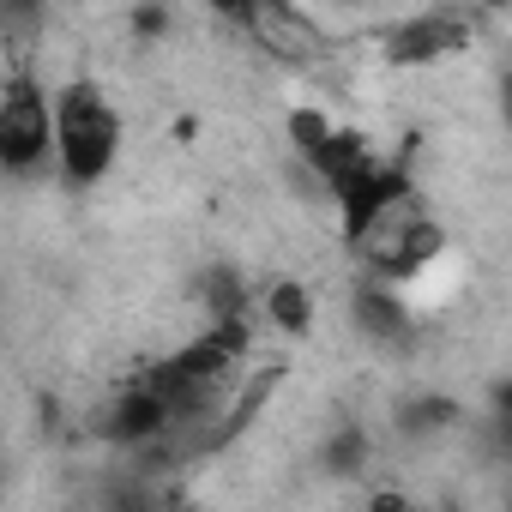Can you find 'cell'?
<instances>
[{
	"instance_id": "7",
	"label": "cell",
	"mask_w": 512,
	"mask_h": 512,
	"mask_svg": "<svg viewBox=\"0 0 512 512\" xmlns=\"http://www.w3.org/2000/svg\"><path fill=\"white\" fill-rule=\"evenodd\" d=\"M350 320H356V332L362 338H374V344H404L410 338V308H404V296H398V284H386V278H356V290H350Z\"/></svg>"
},
{
	"instance_id": "4",
	"label": "cell",
	"mask_w": 512,
	"mask_h": 512,
	"mask_svg": "<svg viewBox=\"0 0 512 512\" xmlns=\"http://www.w3.org/2000/svg\"><path fill=\"white\" fill-rule=\"evenodd\" d=\"M103 440L109 446H151V440H163L169 428H175V404L139 374V380H127V386H115L109 392V404H103Z\"/></svg>"
},
{
	"instance_id": "9",
	"label": "cell",
	"mask_w": 512,
	"mask_h": 512,
	"mask_svg": "<svg viewBox=\"0 0 512 512\" xmlns=\"http://www.w3.org/2000/svg\"><path fill=\"white\" fill-rule=\"evenodd\" d=\"M199 302L211 308V326L247 320V278L235 266H211V272H199Z\"/></svg>"
},
{
	"instance_id": "6",
	"label": "cell",
	"mask_w": 512,
	"mask_h": 512,
	"mask_svg": "<svg viewBox=\"0 0 512 512\" xmlns=\"http://www.w3.org/2000/svg\"><path fill=\"white\" fill-rule=\"evenodd\" d=\"M229 19H235L241 31H253V43L272 49V55H284V61H308V55L326 49L320 25H314L302 7H241V13H229Z\"/></svg>"
},
{
	"instance_id": "12",
	"label": "cell",
	"mask_w": 512,
	"mask_h": 512,
	"mask_svg": "<svg viewBox=\"0 0 512 512\" xmlns=\"http://www.w3.org/2000/svg\"><path fill=\"white\" fill-rule=\"evenodd\" d=\"M488 428H494V446L512 458V374L488 386Z\"/></svg>"
},
{
	"instance_id": "15",
	"label": "cell",
	"mask_w": 512,
	"mask_h": 512,
	"mask_svg": "<svg viewBox=\"0 0 512 512\" xmlns=\"http://www.w3.org/2000/svg\"><path fill=\"white\" fill-rule=\"evenodd\" d=\"M500 115H506V133H512V67L500 73Z\"/></svg>"
},
{
	"instance_id": "10",
	"label": "cell",
	"mask_w": 512,
	"mask_h": 512,
	"mask_svg": "<svg viewBox=\"0 0 512 512\" xmlns=\"http://www.w3.org/2000/svg\"><path fill=\"white\" fill-rule=\"evenodd\" d=\"M398 434L404 440H428V434H440V428H452L458 422V404L452 398H434V392H422V398H410V404H398Z\"/></svg>"
},
{
	"instance_id": "1",
	"label": "cell",
	"mask_w": 512,
	"mask_h": 512,
	"mask_svg": "<svg viewBox=\"0 0 512 512\" xmlns=\"http://www.w3.org/2000/svg\"><path fill=\"white\" fill-rule=\"evenodd\" d=\"M55 139H61V175L55 181L73 193H97L115 175L121 145H127L115 103L91 79H73L55 91Z\"/></svg>"
},
{
	"instance_id": "16",
	"label": "cell",
	"mask_w": 512,
	"mask_h": 512,
	"mask_svg": "<svg viewBox=\"0 0 512 512\" xmlns=\"http://www.w3.org/2000/svg\"><path fill=\"white\" fill-rule=\"evenodd\" d=\"M500 512H512V482H506V506H500Z\"/></svg>"
},
{
	"instance_id": "3",
	"label": "cell",
	"mask_w": 512,
	"mask_h": 512,
	"mask_svg": "<svg viewBox=\"0 0 512 512\" xmlns=\"http://www.w3.org/2000/svg\"><path fill=\"white\" fill-rule=\"evenodd\" d=\"M416 193H410V175H404V163H374V169H362L350 187H338L332 193V205H338V229H344V241L350 247H362L398 205H410Z\"/></svg>"
},
{
	"instance_id": "14",
	"label": "cell",
	"mask_w": 512,
	"mask_h": 512,
	"mask_svg": "<svg viewBox=\"0 0 512 512\" xmlns=\"http://www.w3.org/2000/svg\"><path fill=\"white\" fill-rule=\"evenodd\" d=\"M163 25H169V13H163V7H151V13H133V31H139V37H157Z\"/></svg>"
},
{
	"instance_id": "11",
	"label": "cell",
	"mask_w": 512,
	"mask_h": 512,
	"mask_svg": "<svg viewBox=\"0 0 512 512\" xmlns=\"http://www.w3.org/2000/svg\"><path fill=\"white\" fill-rule=\"evenodd\" d=\"M338 133V121L332 115H320V109H290V145H296V157L302 163H314L320 157V145Z\"/></svg>"
},
{
	"instance_id": "5",
	"label": "cell",
	"mask_w": 512,
	"mask_h": 512,
	"mask_svg": "<svg viewBox=\"0 0 512 512\" xmlns=\"http://www.w3.org/2000/svg\"><path fill=\"white\" fill-rule=\"evenodd\" d=\"M464 43H470V25H464V13H452V7L410 13V19H398V25L386 31V55L404 61V67H416V61H440V55H458Z\"/></svg>"
},
{
	"instance_id": "13",
	"label": "cell",
	"mask_w": 512,
	"mask_h": 512,
	"mask_svg": "<svg viewBox=\"0 0 512 512\" xmlns=\"http://www.w3.org/2000/svg\"><path fill=\"white\" fill-rule=\"evenodd\" d=\"M362 458H368V440H362L356 428H344V434L326 446V470H338V476H356V470H362Z\"/></svg>"
},
{
	"instance_id": "8",
	"label": "cell",
	"mask_w": 512,
	"mask_h": 512,
	"mask_svg": "<svg viewBox=\"0 0 512 512\" xmlns=\"http://www.w3.org/2000/svg\"><path fill=\"white\" fill-rule=\"evenodd\" d=\"M266 320H272V332H284V338H308V332H314V290L296 284V278H278V284L266 290Z\"/></svg>"
},
{
	"instance_id": "2",
	"label": "cell",
	"mask_w": 512,
	"mask_h": 512,
	"mask_svg": "<svg viewBox=\"0 0 512 512\" xmlns=\"http://www.w3.org/2000/svg\"><path fill=\"white\" fill-rule=\"evenodd\" d=\"M0 169H7V181H19V187L61 175L55 97L31 73H7V85H0Z\"/></svg>"
}]
</instances>
